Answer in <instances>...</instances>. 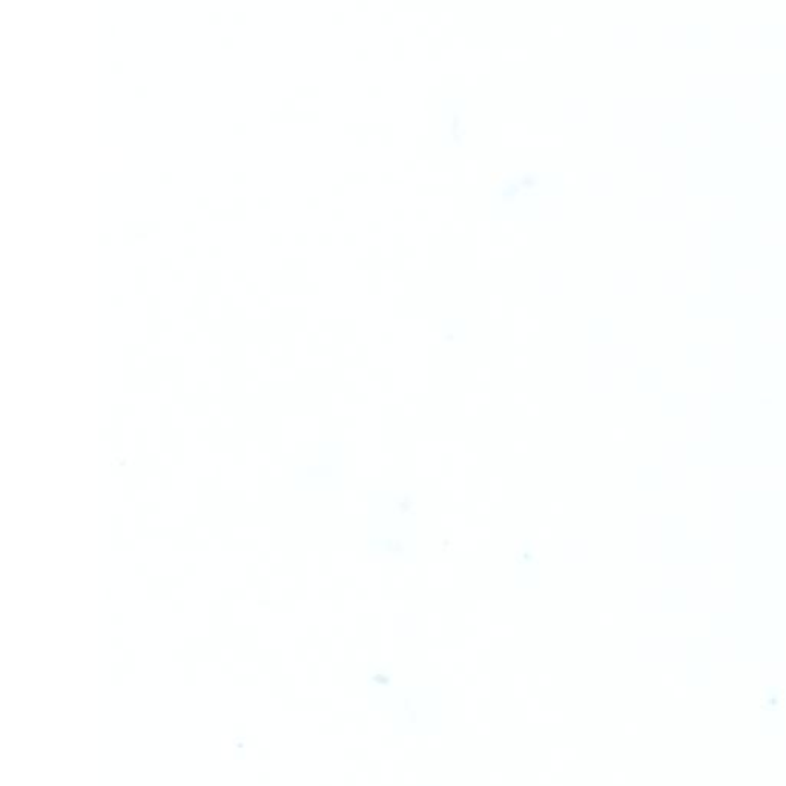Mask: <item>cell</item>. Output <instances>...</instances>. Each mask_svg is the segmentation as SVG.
I'll return each mask as SVG.
<instances>
[{"instance_id":"1","label":"cell","mask_w":786,"mask_h":786,"mask_svg":"<svg viewBox=\"0 0 786 786\" xmlns=\"http://www.w3.org/2000/svg\"><path fill=\"white\" fill-rule=\"evenodd\" d=\"M205 211L206 217H208L211 222H222V208H218V206H209Z\"/></svg>"},{"instance_id":"2","label":"cell","mask_w":786,"mask_h":786,"mask_svg":"<svg viewBox=\"0 0 786 786\" xmlns=\"http://www.w3.org/2000/svg\"><path fill=\"white\" fill-rule=\"evenodd\" d=\"M231 206L235 209H246V206H248V200H246L245 195L235 194L231 199Z\"/></svg>"},{"instance_id":"3","label":"cell","mask_w":786,"mask_h":786,"mask_svg":"<svg viewBox=\"0 0 786 786\" xmlns=\"http://www.w3.org/2000/svg\"><path fill=\"white\" fill-rule=\"evenodd\" d=\"M146 289H148L146 278H134L133 291L136 292V294H145Z\"/></svg>"},{"instance_id":"4","label":"cell","mask_w":786,"mask_h":786,"mask_svg":"<svg viewBox=\"0 0 786 786\" xmlns=\"http://www.w3.org/2000/svg\"><path fill=\"white\" fill-rule=\"evenodd\" d=\"M145 229L149 234H156L160 229V222L157 218H145Z\"/></svg>"},{"instance_id":"5","label":"cell","mask_w":786,"mask_h":786,"mask_svg":"<svg viewBox=\"0 0 786 786\" xmlns=\"http://www.w3.org/2000/svg\"><path fill=\"white\" fill-rule=\"evenodd\" d=\"M205 19L206 22H209V25H217L222 22L223 14L220 11H209V13H206Z\"/></svg>"},{"instance_id":"6","label":"cell","mask_w":786,"mask_h":786,"mask_svg":"<svg viewBox=\"0 0 786 786\" xmlns=\"http://www.w3.org/2000/svg\"><path fill=\"white\" fill-rule=\"evenodd\" d=\"M157 266H159L162 271H171L172 258L169 257V255H162V257L157 258Z\"/></svg>"},{"instance_id":"7","label":"cell","mask_w":786,"mask_h":786,"mask_svg":"<svg viewBox=\"0 0 786 786\" xmlns=\"http://www.w3.org/2000/svg\"><path fill=\"white\" fill-rule=\"evenodd\" d=\"M268 242L271 243L272 246H275V248H278V246L283 243V234L278 231L269 232Z\"/></svg>"},{"instance_id":"8","label":"cell","mask_w":786,"mask_h":786,"mask_svg":"<svg viewBox=\"0 0 786 786\" xmlns=\"http://www.w3.org/2000/svg\"><path fill=\"white\" fill-rule=\"evenodd\" d=\"M169 277H171L174 283H182V281L185 280V272H183L182 268H172L171 271H169Z\"/></svg>"},{"instance_id":"9","label":"cell","mask_w":786,"mask_h":786,"mask_svg":"<svg viewBox=\"0 0 786 786\" xmlns=\"http://www.w3.org/2000/svg\"><path fill=\"white\" fill-rule=\"evenodd\" d=\"M194 205L200 209H208L209 208V197L206 194H199L195 195Z\"/></svg>"},{"instance_id":"10","label":"cell","mask_w":786,"mask_h":786,"mask_svg":"<svg viewBox=\"0 0 786 786\" xmlns=\"http://www.w3.org/2000/svg\"><path fill=\"white\" fill-rule=\"evenodd\" d=\"M231 131L237 134V136H240V134L246 131V123L243 122V120H234V122L231 123Z\"/></svg>"},{"instance_id":"11","label":"cell","mask_w":786,"mask_h":786,"mask_svg":"<svg viewBox=\"0 0 786 786\" xmlns=\"http://www.w3.org/2000/svg\"><path fill=\"white\" fill-rule=\"evenodd\" d=\"M182 228L185 229L186 234H194L199 229V225H197L194 218H188V220L183 222Z\"/></svg>"},{"instance_id":"12","label":"cell","mask_w":786,"mask_h":786,"mask_svg":"<svg viewBox=\"0 0 786 786\" xmlns=\"http://www.w3.org/2000/svg\"><path fill=\"white\" fill-rule=\"evenodd\" d=\"M231 275L235 283H245L246 281V271L243 268H235Z\"/></svg>"},{"instance_id":"13","label":"cell","mask_w":786,"mask_h":786,"mask_svg":"<svg viewBox=\"0 0 786 786\" xmlns=\"http://www.w3.org/2000/svg\"><path fill=\"white\" fill-rule=\"evenodd\" d=\"M133 277L134 278H146V277H148V266L143 265V263H140V265L134 266Z\"/></svg>"},{"instance_id":"14","label":"cell","mask_w":786,"mask_h":786,"mask_svg":"<svg viewBox=\"0 0 786 786\" xmlns=\"http://www.w3.org/2000/svg\"><path fill=\"white\" fill-rule=\"evenodd\" d=\"M157 180L163 183V185H168L172 180V172L168 171V169H162V171L157 172Z\"/></svg>"},{"instance_id":"15","label":"cell","mask_w":786,"mask_h":786,"mask_svg":"<svg viewBox=\"0 0 786 786\" xmlns=\"http://www.w3.org/2000/svg\"><path fill=\"white\" fill-rule=\"evenodd\" d=\"M133 93L134 96L142 99V97L148 96V86L143 85V83H137V85L133 86Z\"/></svg>"},{"instance_id":"16","label":"cell","mask_w":786,"mask_h":786,"mask_svg":"<svg viewBox=\"0 0 786 786\" xmlns=\"http://www.w3.org/2000/svg\"><path fill=\"white\" fill-rule=\"evenodd\" d=\"M206 251H208V255L211 258H218L220 255H222L223 252L222 246L218 245V243H211Z\"/></svg>"},{"instance_id":"17","label":"cell","mask_w":786,"mask_h":786,"mask_svg":"<svg viewBox=\"0 0 786 786\" xmlns=\"http://www.w3.org/2000/svg\"><path fill=\"white\" fill-rule=\"evenodd\" d=\"M258 208L268 209L271 206V197L268 194H260L257 197Z\"/></svg>"},{"instance_id":"18","label":"cell","mask_w":786,"mask_h":786,"mask_svg":"<svg viewBox=\"0 0 786 786\" xmlns=\"http://www.w3.org/2000/svg\"><path fill=\"white\" fill-rule=\"evenodd\" d=\"M218 45L222 48H231L234 45V37L231 34H223L220 39H218Z\"/></svg>"},{"instance_id":"19","label":"cell","mask_w":786,"mask_h":786,"mask_svg":"<svg viewBox=\"0 0 786 786\" xmlns=\"http://www.w3.org/2000/svg\"><path fill=\"white\" fill-rule=\"evenodd\" d=\"M231 20L232 22H234L235 25H242L243 22H245L246 20L245 11L242 10L234 11V13L231 14Z\"/></svg>"},{"instance_id":"20","label":"cell","mask_w":786,"mask_h":786,"mask_svg":"<svg viewBox=\"0 0 786 786\" xmlns=\"http://www.w3.org/2000/svg\"><path fill=\"white\" fill-rule=\"evenodd\" d=\"M231 179L232 182L235 183V185H242V183L245 182L246 180L245 171H242V169H238V171L232 172Z\"/></svg>"},{"instance_id":"21","label":"cell","mask_w":786,"mask_h":786,"mask_svg":"<svg viewBox=\"0 0 786 786\" xmlns=\"http://www.w3.org/2000/svg\"><path fill=\"white\" fill-rule=\"evenodd\" d=\"M108 68H109V70H111V73H113V74L122 73L123 62H122V60H119V59L111 60V62H109Z\"/></svg>"},{"instance_id":"22","label":"cell","mask_w":786,"mask_h":786,"mask_svg":"<svg viewBox=\"0 0 786 786\" xmlns=\"http://www.w3.org/2000/svg\"><path fill=\"white\" fill-rule=\"evenodd\" d=\"M111 242H113V238H111V234H109V232H106V231L100 232V234H99L100 246H103V248H106V246L111 245Z\"/></svg>"},{"instance_id":"23","label":"cell","mask_w":786,"mask_h":786,"mask_svg":"<svg viewBox=\"0 0 786 786\" xmlns=\"http://www.w3.org/2000/svg\"><path fill=\"white\" fill-rule=\"evenodd\" d=\"M182 254L185 255L186 258H194L197 255V248L194 245H185L182 248Z\"/></svg>"},{"instance_id":"24","label":"cell","mask_w":786,"mask_h":786,"mask_svg":"<svg viewBox=\"0 0 786 786\" xmlns=\"http://www.w3.org/2000/svg\"><path fill=\"white\" fill-rule=\"evenodd\" d=\"M243 288L248 294H255V291L258 289L257 281L249 280L246 283H243Z\"/></svg>"},{"instance_id":"25","label":"cell","mask_w":786,"mask_h":786,"mask_svg":"<svg viewBox=\"0 0 786 786\" xmlns=\"http://www.w3.org/2000/svg\"><path fill=\"white\" fill-rule=\"evenodd\" d=\"M120 240L123 246H133L137 242L133 234L120 235Z\"/></svg>"},{"instance_id":"26","label":"cell","mask_w":786,"mask_h":786,"mask_svg":"<svg viewBox=\"0 0 786 786\" xmlns=\"http://www.w3.org/2000/svg\"><path fill=\"white\" fill-rule=\"evenodd\" d=\"M294 242L297 243V245H304V243H306V235H304V232H297V234L294 235Z\"/></svg>"},{"instance_id":"27","label":"cell","mask_w":786,"mask_h":786,"mask_svg":"<svg viewBox=\"0 0 786 786\" xmlns=\"http://www.w3.org/2000/svg\"><path fill=\"white\" fill-rule=\"evenodd\" d=\"M146 301H148L149 306H154V304L159 303V295L154 294V292H152V294H148V297H146Z\"/></svg>"},{"instance_id":"28","label":"cell","mask_w":786,"mask_h":786,"mask_svg":"<svg viewBox=\"0 0 786 786\" xmlns=\"http://www.w3.org/2000/svg\"><path fill=\"white\" fill-rule=\"evenodd\" d=\"M109 301L114 304V306H119L122 303V295L120 294H113L109 297Z\"/></svg>"},{"instance_id":"29","label":"cell","mask_w":786,"mask_h":786,"mask_svg":"<svg viewBox=\"0 0 786 786\" xmlns=\"http://www.w3.org/2000/svg\"><path fill=\"white\" fill-rule=\"evenodd\" d=\"M105 31H106V34H108V36L113 37L114 34H116V25H113V24L106 25Z\"/></svg>"},{"instance_id":"30","label":"cell","mask_w":786,"mask_h":786,"mask_svg":"<svg viewBox=\"0 0 786 786\" xmlns=\"http://www.w3.org/2000/svg\"><path fill=\"white\" fill-rule=\"evenodd\" d=\"M268 300H269V295L268 294H260L257 297V301L260 304H266V303H268Z\"/></svg>"}]
</instances>
